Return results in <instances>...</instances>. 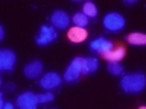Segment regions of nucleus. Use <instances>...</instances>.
I'll return each mask as SVG.
<instances>
[{
    "label": "nucleus",
    "mask_w": 146,
    "mask_h": 109,
    "mask_svg": "<svg viewBox=\"0 0 146 109\" xmlns=\"http://www.w3.org/2000/svg\"><path fill=\"white\" fill-rule=\"evenodd\" d=\"M68 39L72 41V43H82V41L87 39V36H88V33H87V30L84 29V27H72L70 30H68Z\"/></svg>",
    "instance_id": "11"
},
{
    "label": "nucleus",
    "mask_w": 146,
    "mask_h": 109,
    "mask_svg": "<svg viewBox=\"0 0 146 109\" xmlns=\"http://www.w3.org/2000/svg\"><path fill=\"white\" fill-rule=\"evenodd\" d=\"M23 73L27 79H36L41 73H43V62L35 59V61H31L29 64H26L25 68H23Z\"/></svg>",
    "instance_id": "10"
},
{
    "label": "nucleus",
    "mask_w": 146,
    "mask_h": 109,
    "mask_svg": "<svg viewBox=\"0 0 146 109\" xmlns=\"http://www.w3.org/2000/svg\"><path fill=\"white\" fill-rule=\"evenodd\" d=\"M55 39H56V29L53 26H41L40 33L35 38V43L38 45H49Z\"/></svg>",
    "instance_id": "4"
},
{
    "label": "nucleus",
    "mask_w": 146,
    "mask_h": 109,
    "mask_svg": "<svg viewBox=\"0 0 146 109\" xmlns=\"http://www.w3.org/2000/svg\"><path fill=\"white\" fill-rule=\"evenodd\" d=\"M82 65H84V58H75L67 67L66 73H64V80L66 82H76L82 74Z\"/></svg>",
    "instance_id": "3"
},
{
    "label": "nucleus",
    "mask_w": 146,
    "mask_h": 109,
    "mask_svg": "<svg viewBox=\"0 0 146 109\" xmlns=\"http://www.w3.org/2000/svg\"><path fill=\"white\" fill-rule=\"evenodd\" d=\"M126 41L132 45H146V33L132 32V33L126 35Z\"/></svg>",
    "instance_id": "14"
},
{
    "label": "nucleus",
    "mask_w": 146,
    "mask_h": 109,
    "mask_svg": "<svg viewBox=\"0 0 146 109\" xmlns=\"http://www.w3.org/2000/svg\"><path fill=\"white\" fill-rule=\"evenodd\" d=\"M82 12H84L88 18H93V17L98 15V8H96V5H94L93 2H85Z\"/></svg>",
    "instance_id": "16"
},
{
    "label": "nucleus",
    "mask_w": 146,
    "mask_h": 109,
    "mask_svg": "<svg viewBox=\"0 0 146 109\" xmlns=\"http://www.w3.org/2000/svg\"><path fill=\"white\" fill-rule=\"evenodd\" d=\"M73 23H75L76 27H84L85 29V26H88V17L84 12H76L73 15Z\"/></svg>",
    "instance_id": "15"
},
{
    "label": "nucleus",
    "mask_w": 146,
    "mask_h": 109,
    "mask_svg": "<svg viewBox=\"0 0 146 109\" xmlns=\"http://www.w3.org/2000/svg\"><path fill=\"white\" fill-rule=\"evenodd\" d=\"M15 89V83H8L6 88H5V91H14Z\"/></svg>",
    "instance_id": "19"
},
{
    "label": "nucleus",
    "mask_w": 146,
    "mask_h": 109,
    "mask_svg": "<svg viewBox=\"0 0 146 109\" xmlns=\"http://www.w3.org/2000/svg\"><path fill=\"white\" fill-rule=\"evenodd\" d=\"M125 5H135V0H125Z\"/></svg>",
    "instance_id": "22"
},
{
    "label": "nucleus",
    "mask_w": 146,
    "mask_h": 109,
    "mask_svg": "<svg viewBox=\"0 0 146 109\" xmlns=\"http://www.w3.org/2000/svg\"><path fill=\"white\" fill-rule=\"evenodd\" d=\"M120 88L126 94H137L141 93L146 88V74L145 73H131V74L122 76L120 80Z\"/></svg>",
    "instance_id": "1"
},
{
    "label": "nucleus",
    "mask_w": 146,
    "mask_h": 109,
    "mask_svg": "<svg viewBox=\"0 0 146 109\" xmlns=\"http://www.w3.org/2000/svg\"><path fill=\"white\" fill-rule=\"evenodd\" d=\"M90 50L99 53L100 56H105L107 53H110L113 50V43L108 41L107 38H104V36H99V38H96L90 43Z\"/></svg>",
    "instance_id": "6"
},
{
    "label": "nucleus",
    "mask_w": 146,
    "mask_h": 109,
    "mask_svg": "<svg viewBox=\"0 0 146 109\" xmlns=\"http://www.w3.org/2000/svg\"><path fill=\"white\" fill-rule=\"evenodd\" d=\"M50 23L55 29H67L68 24H70V17L67 15L66 11H61V9H56L53 11V14L50 15Z\"/></svg>",
    "instance_id": "8"
},
{
    "label": "nucleus",
    "mask_w": 146,
    "mask_h": 109,
    "mask_svg": "<svg viewBox=\"0 0 146 109\" xmlns=\"http://www.w3.org/2000/svg\"><path fill=\"white\" fill-rule=\"evenodd\" d=\"M2 109H14V104L12 103H5L2 106Z\"/></svg>",
    "instance_id": "20"
},
{
    "label": "nucleus",
    "mask_w": 146,
    "mask_h": 109,
    "mask_svg": "<svg viewBox=\"0 0 146 109\" xmlns=\"http://www.w3.org/2000/svg\"><path fill=\"white\" fill-rule=\"evenodd\" d=\"M55 98V95H53V93H44V94H36V102H38V104L40 103H49V102H52V100Z\"/></svg>",
    "instance_id": "18"
},
{
    "label": "nucleus",
    "mask_w": 146,
    "mask_h": 109,
    "mask_svg": "<svg viewBox=\"0 0 146 109\" xmlns=\"http://www.w3.org/2000/svg\"><path fill=\"white\" fill-rule=\"evenodd\" d=\"M104 26L105 29L110 32H119L125 27V18H123L119 12H110L104 17Z\"/></svg>",
    "instance_id": "2"
},
{
    "label": "nucleus",
    "mask_w": 146,
    "mask_h": 109,
    "mask_svg": "<svg viewBox=\"0 0 146 109\" xmlns=\"http://www.w3.org/2000/svg\"><path fill=\"white\" fill-rule=\"evenodd\" d=\"M107 70L111 73L113 76H122L123 71H125V70H123V67H122L119 62H108Z\"/></svg>",
    "instance_id": "17"
},
{
    "label": "nucleus",
    "mask_w": 146,
    "mask_h": 109,
    "mask_svg": "<svg viewBox=\"0 0 146 109\" xmlns=\"http://www.w3.org/2000/svg\"><path fill=\"white\" fill-rule=\"evenodd\" d=\"M61 83V76L55 71H50V73H46V74L40 79V86L44 89H53L59 86Z\"/></svg>",
    "instance_id": "9"
},
{
    "label": "nucleus",
    "mask_w": 146,
    "mask_h": 109,
    "mask_svg": "<svg viewBox=\"0 0 146 109\" xmlns=\"http://www.w3.org/2000/svg\"><path fill=\"white\" fill-rule=\"evenodd\" d=\"M125 54H126V49L125 47H116V49H113L110 53L105 54V59H107L108 62H119V61H122L123 58H125Z\"/></svg>",
    "instance_id": "12"
},
{
    "label": "nucleus",
    "mask_w": 146,
    "mask_h": 109,
    "mask_svg": "<svg viewBox=\"0 0 146 109\" xmlns=\"http://www.w3.org/2000/svg\"><path fill=\"white\" fill-rule=\"evenodd\" d=\"M17 106L20 109H36L38 102H36V94L26 91L17 97Z\"/></svg>",
    "instance_id": "7"
},
{
    "label": "nucleus",
    "mask_w": 146,
    "mask_h": 109,
    "mask_svg": "<svg viewBox=\"0 0 146 109\" xmlns=\"http://www.w3.org/2000/svg\"><path fill=\"white\" fill-rule=\"evenodd\" d=\"M139 109H146V106H140Z\"/></svg>",
    "instance_id": "23"
},
{
    "label": "nucleus",
    "mask_w": 146,
    "mask_h": 109,
    "mask_svg": "<svg viewBox=\"0 0 146 109\" xmlns=\"http://www.w3.org/2000/svg\"><path fill=\"white\" fill-rule=\"evenodd\" d=\"M15 62H17V56L12 50H9V49L0 50V70L11 71L15 67Z\"/></svg>",
    "instance_id": "5"
},
{
    "label": "nucleus",
    "mask_w": 146,
    "mask_h": 109,
    "mask_svg": "<svg viewBox=\"0 0 146 109\" xmlns=\"http://www.w3.org/2000/svg\"><path fill=\"white\" fill-rule=\"evenodd\" d=\"M3 38H5V27L0 26V39H3Z\"/></svg>",
    "instance_id": "21"
},
{
    "label": "nucleus",
    "mask_w": 146,
    "mask_h": 109,
    "mask_svg": "<svg viewBox=\"0 0 146 109\" xmlns=\"http://www.w3.org/2000/svg\"><path fill=\"white\" fill-rule=\"evenodd\" d=\"M99 68V61L96 58H84V65H82V73L84 74H91Z\"/></svg>",
    "instance_id": "13"
}]
</instances>
